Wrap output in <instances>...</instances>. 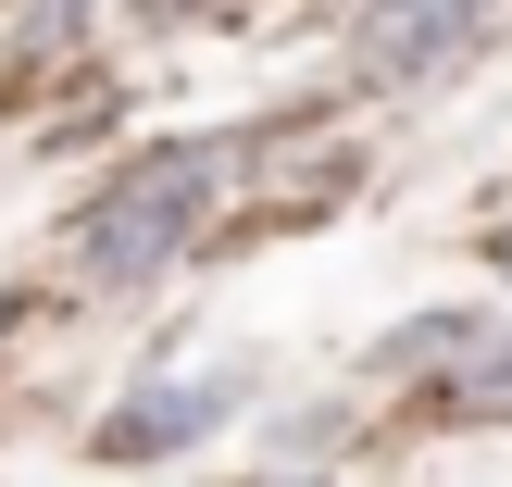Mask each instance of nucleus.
Returning <instances> with one entry per match:
<instances>
[{
    "mask_svg": "<svg viewBox=\"0 0 512 487\" xmlns=\"http://www.w3.org/2000/svg\"><path fill=\"white\" fill-rule=\"evenodd\" d=\"M225 163H238L225 138H150L138 163L63 225L75 275H88V288H163V275L188 263V238L213 225V175Z\"/></svg>",
    "mask_w": 512,
    "mask_h": 487,
    "instance_id": "nucleus-1",
    "label": "nucleus"
},
{
    "mask_svg": "<svg viewBox=\"0 0 512 487\" xmlns=\"http://www.w3.org/2000/svg\"><path fill=\"white\" fill-rule=\"evenodd\" d=\"M250 413V363H188V375H150V388H125L113 413H100V463H175V450H200L213 425Z\"/></svg>",
    "mask_w": 512,
    "mask_h": 487,
    "instance_id": "nucleus-2",
    "label": "nucleus"
},
{
    "mask_svg": "<svg viewBox=\"0 0 512 487\" xmlns=\"http://www.w3.org/2000/svg\"><path fill=\"white\" fill-rule=\"evenodd\" d=\"M263 487H325V475H263Z\"/></svg>",
    "mask_w": 512,
    "mask_h": 487,
    "instance_id": "nucleus-5",
    "label": "nucleus"
},
{
    "mask_svg": "<svg viewBox=\"0 0 512 487\" xmlns=\"http://www.w3.org/2000/svg\"><path fill=\"white\" fill-rule=\"evenodd\" d=\"M350 50H363V88H425L463 50H488V13H375Z\"/></svg>",
    "mask_w": 512,
    "mask_h": 487,
    "instance_id": "nucleus-3",
    "label": "nucleus"
},
{
    "mask_svg": "<svg viewBox=\"0 0 512 487\" xmlns=\"http://www.w3.org/2000/svg\"><path fill=\"white\" fill-rule=\"evenodd\" d=\"M13 313H25V300H13V288H0V325H13Z\"/></svg>",
    "mask_w": 512,
    "mask_h": 487,
    "instance_id": "nucleus-6",
    "label": "nucleus"
},
{
    "mask_svg": "<svg viewBox=\"0 0 512 487\" xmlns=\"http://www.w3.org/2000/svg\"><path fill=\"white\" fill-rule=\"evenodd\" d=\"M488 263H500V275H512V225H500V238H488Z\"/></svg>",
    "mask_w": 512,
    "mask_h": 487,
    "instance_id": "nucleus-4",
    "label": "nucleus"
}]
</instances>
